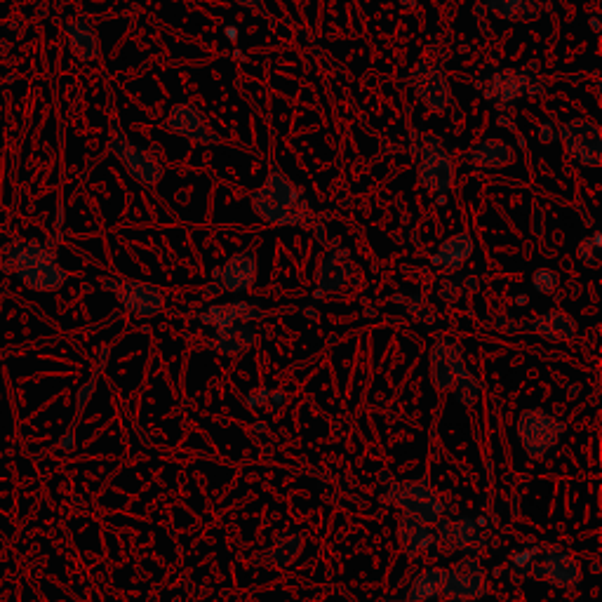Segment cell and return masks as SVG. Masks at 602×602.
<instances>
[{"label":"cell","mask_w":602,"mask_h":602,"mask_svg":"<svg viewBox=\"0 0 602 602\" xmlns=\"http://www.w3.org/2000/svg\"><path fill=\"white\" fill-rule=\"evenodd\" d=\"M0 271L22 280L33 292H57L69 280L55 247L43 240H12L0 250Z\"/></svg>","instance_id":"1"},{"label":"cell","mask_w":602,"mask_h":602,"mask_svg":"<svg viewBox=\"0 0 602 602\" xmlns=\"http://www.w3.org/2000/svg\"><path fill=\"white\" fill-rule=\"evenodd\" d=\"M252 210L273 226H309L316 222L301 191L283 170H271L266 182L252 193Z\"/></svg>","instance_id":"2"},{"label":"cell","mask_w":602,"mask_h":602,"mask_svg":"<svg viewBox=\"0 0 602 602\" xmlns=\"http://www.w3.org/2000/svg\"><path fill=\"white\" fill-rule=\"evenodd\" d=\"M417 175H419V184L424 186L426 191L440 193V196H445V193L452 191L454 177H457V167H454L452 153L447 151L443 139L438 135H431V132L424 135V142H421Z\"/></svg>","instance_id":"3"},{"label":"cell","mask_w":602,"mask_h":602,"mask_svg":"<svg viewBox=\"0 0 602 602\" xmlns=\"http://www.w3.org/2000/svg\"><path fill=\"white\" fill-rule=\"evenodd\" d=\"M109 151L116 156L123 167L127 170L135 182L142 186H158L160 179L165 175V167L160 160L153 156L151 151L142 149V146L132 144L118 123H111V139H109Z\"/></svg>","instance_id":"4"},{"label":"cell","mask_w":602,"mask_h":602,"mask_svg":"<svg viewBox=\"0 0 602 602\" xmlns=\"http://www.w3.org/2000/svg\"><path fill=\"white\" fill-rule=\"evenodd\" d=\"M102 287L109 290L118 304L135 318H153L165 309V294L160 287L142 280L102 278Z\"/></svg>","instance_id":"5"},{"label":"cell","mask_w":602,"mask_h":602,"mask_svg":"<svg viewBox=\"0 0 602 602\" xmlns=\"http://www.w3.org/2000/svg\"><path fill=\"white\" fill-rule=\"evenodd\" d=\"M563 149L572 160L584 167H600L602 163V132L593 120H570L558 130Z\"/></svg>","instance_id":"6"},{"label":"cell","mask_w":602,"mask_h":602,"mask_svg":"<svg viewBox=\"0 0 602 602\" xmlns=\"http://www.w3.org/2000/svg\"><path fill=\"white\" fill-rule=\"evenodd\" d=\"M163 130L172 132V135L189 139L193 144H203V146H214L222 144V137L212 130L207 118L203 116V111L193 104H175L167 113L163 120Z\"/></svg>","instance_id":"7"},{"label":"cell","mask_w":602,"mask_h":602,"mask_svg":"<svg viewBox=\"0 0 602 602\" xmlns=\"http://www.w3.org/2000/svg\"><path fill=\"white\" fill-rule=\"evenodd\" d=\"M257 280V254L254 250H238L233 257L226 259L224 266H219L212 273V285L207 287L210 294L219 292H247Z\"/></svg>","instance_id":"8"},{"label":"cell","mask_w":602,"mask_h":602,"mask_svg":"<svg viewBox=\"0 0 602 602\" xmlns=\"http://www.w3.org/2000/svg\"><path fill=\"white\" fill-rule=\"evenodd\" d=\"M412 85L421 104L433 113H445L452 104V90L447 71L438 64H419L412 73Z\"/></svg>","instance_id":"9"},{"label":"cell","mask_w":602,"mask_h":602,"mask_svg":"<svg viewBox=\"0 0 602 602\" xmlns=\"http://www.w3.org/2000/svg\"><path fill=\"white\" fill-rule=\"evenodd\" d=\"M518 433L525 450L530 452L532 457H541V454H546L558 443L560 433H563V424L544 410H530L523 412V417H520Z\"/></svg>","instance_id":"10"},{"label":"cell","mask_w":602,"mask_h":602,"mask_svg":"<svg viewBox=\"0 0 602 602\" xmlns=\"http://www.w3.org/2000/svg\"><path fill=\"white\" fill-rule=\"evenodd\" d=\"M541 90V80H537L527 69H508L494 73L485 88V97L497 104H511L515 99L534 95Z\"/></svg>","instance_id":"11"},{"label":"cell","mask_w":602,"mask_h":602,"mask_svg":"<svg viewBox=\"0 0 602 602\" xmlns=\"http://www.w3.org/2000/svg\"><path fill=\"white\" fill-rule=\"evenodd\" d=\"M391 501L403 506L407 515L421 520V523H433V520H438L440 511H443L436 494H433V490H428L424 483L393 485Z\"/></svg>","instance_id":"12"},{"label":"cell","mask_w":602,"mask_h":602,"mask_svg":"<svg viewBox=\"0 0 602 602\" xmlns=\"http://www.w3.org/2000/svg\"><path fill=\"white\" fill-rule=\"evenodd\" d=\"M485 593V570L478 565V560H464L447 572V581L443 588L445 598L454 602H466L480 598Z\"/></svg>","instance_id":"13"},{"label":"cell","mask_w":602,"mask_h":602,"mask_svg":"<svg viewBox=\"0 0 602 602\" xmlns=\"http://www.w3.org/2000/svg\"><path fill=\"white\" fill-rule=\"evenodd\" d=\"M466 370L464 356L454 341L440 339L431 351V377L438 391H447L454 386V379Z\"/></svg>","instance_id":"14"},{"label":"cell","mask_w":602,"mask_h":602,"mask_svg":"<svg viewBox=\"0 0 602 602\" xmlns=\"http://www.w3.org/2000/svg\"><path fill=\"white\" fill-rule=\"evenodd\" d=\"M264 318V309L250 301H229V304L210 306L205 313H200V320L214 330H226V327L250 325L254 320Z\"/></svg>","instance_id":"15"},{"label":"cell","mask_w":602,"mask_h":602,"mask_svg":"<svg viewBox=\"0 0 602 602\" xmlns=\"http://www.w3.org/2000/svg\"><path fill=\"white\" fill-rule=\"evenodd\" d=\"M66 38H69L71 55L83 64H92L99 59V36L88 17H76L66 24Z\"/></svg>","instance_id":"16"},{"label":"cell","mask_w":602,"mask_h":602,"mask_svg":"<svg viewBox=\"0 0 602 602\" xmlns=\"http://www.w3.org/2000/svg\"><path fill=\"white\" fill-rule=\"evenodd\" d=\"M518 160V153L504 139H485L476 149L466 153V163L478 170H501V167L513 165Z\"/></svg>","instance_id":"17"},{"label":"cell","mask_w":602,"mask_h":602,"mask_svg":"<svg viewBox=\"0 0 602 602\" xmlns=\"http://www.w3.org/2000/svg\"><path fill=\"white\" fill-rule=\"evenodd\" d=\"M351 259L349 254H346L344 250H330L323 257V262H320L318 266V276H316V283H318V294H334L339 292L341 287L346 285V280L351 278Z\"/></svg>","instance_id":"18"},{"label":"cell","mask_w":602,"mask_h":602,"mask_svg":"<svg viewBox=\"0 0 602 602\" xmlns=\"http://www.w3.org/2000/svg\"><path fill=\"white\" fill-rule=\"evenodd\" d=\"M473 250H476L473 238L466 231H461L438 247V252L431 257V264L445 271H459L471 259Z\"/></svg>","instance_id":"19"},{"label":"cell","mask_w":602,"mask_h":602,"mask_svg":"<svg viewBox=\"0 0 602 602\" xmlns=\"http://www.w3.org/2000/svg\"><path fill=\"white\" fill-rule=\"evenodd\" d=\"M534 577L548 579L553 586H577L581 577L579 565L574 563L570 555L565 553H551L546 555V560L534 567Z\"/></svg>","instance_id":"20"},{"label":"cell","mask_w":602,"mask_h":602,"mask_svg":"<svg viewBox=\"0 0 602 602\" xmlns=\"http://www.w3.org/2000/svg\"><path fill=\"white\" fill-rule=\"evenodd\" d=\"M400 544H403L405 553L410 555V558H417V555L431 551L433 546H436V534H433L431 527L426 523H421V520L412 518V515H403L400 518V530H398Z\"/></svg>","instance_id":"21"},{"label":"cell","mask_w":602,"mask_h":602,"mask_svg":"<svg viewBox=\"0 0 602 602\" xmlns=\"http://www.w3.org/2000/svg\"><path fill=\"white\" fill-rule=\"evenodd\" d=\"M530 330L548 341H570L577 337V320L565 311H548L532 320Z\"/></svg>","instance_id":"22"},{"label":"cell","mask_w":602,"mask_h":602,"mask_svg":"<svg viewBox=\"0 0 602 602\" xmlns=\"http://www.w3.org/2000/svg\"><path fill=\"white\" fill-rule=\"evenodd\" d=\"M487 10L508 22H534L544 15V5L539 0H485Z\"/></svg>","instance_id":"23"},{"label":"cell","mask_w":602,"mask_h":602,"mask_svg":"<svg viewBox=\"0 0 602 602\" xmlns=\"http://www.w3.org/2000/svg\"><path fill=\"white\" fill-rule=\"evenodd\" d=\"M476 523L468 518L461 520H445L440 525V544L445 546L447 553L452 551H466L476 541Z\"/></svg>","instance_id":"24"},{"label":"cell","mask_w":602,"mask_h":602,"mask_svg":"<svg viewBox=\"0 0 602 602\" xmlns=\"http://www.w3.org/2000/svg\"><path fill=\"white\" fill-rule=\"evenodd\" d=\"M254 330L250 325H238V327H226V330H217L214 334L212 346L219 353H224V356H238V353H243L250 349L254 344Z\"/></svg>","instance_id":"25"},{"label":"cell","mask_w":602,"mask_h":602,"mask_svg":"<svg viewBox=\"0 0 602 602\" xmlns=\"http://www.w3.org/2000/svg\"><path fill=\"white\" fill-rule=\"evenodd\" d=\"M447 581V572L440 570V567H431V570L421 572L417 581H414L410 588V595H407V600L410 602H426L431 598H436V595H443Z\"/></svg>","instance_id":"26"},{"label":"cell","mask_w":602,"mask_h":602,"mask_svg":"<svg viewBox=\"0 0 602 602\" xmlns=\"http://www.w3.org/2000/svg\"><path fill=\"white\" fill-rule=\"evenodd\" d=\"M454 396H457L459 403L464 405H473L480 398L478 379L468 370H464L457 379H454Z\"/></svg>","instance_id":"27"},{"label":"cell","mask_w":602,"mask_h":602,"mask_svg":"<svg viewBox=\"0 0 602 602\" xmlns=\"http://www.w3.org/2000/svg\"><path fill=\"white\" fill-rule=\"evenodd\" d=\"M532 285L539 294H553L555 290H558L560 278H558V273L551 271V269H539L532 276Z\"/></svg>","instance_id":"28"},{"label":"cell","mask_w":602,"mask_h":602,"mask_svg":"<svg viewBox=\"0 0 602 602\" xmlns=\"http://www.w3.org/2000/svg\"><path fill=\"white\" fill-rule=\"evenodd\" d=\"M598 245H600V233H595V238L593 240H584V243L579 245V257L581 259H586L588 264L593 262L595 259V252H598Z\"/></svg>","instance_id":"29"},{"label":"cell","mask_w":602,"mask_h":602,"mask_svg":"<svg viewBox=\"0 0 602 602\" xmlns=\"http://www.w3.org/2000/svg\"><path fill=\"white\" fill-rule=\"evenodd\" d=\"M539 553V548H532V551H520L513 558V565L518 567V570H532V558Z\"/></svg>","instance_id":"30"},{"label":"cell","mask_w":602,"mask_h":602,"mask_svg":"<svg viewBox=\"0 0 602 602\" xmlns=\"http://www.w3.org/2000/svg\"><path fill=\"white\" fill-rule=\"evenodd\" d=\"M555 137H558V130H555L551 123L539 127V142L541 144H553Z\"/></svg>","instance_id":"31"},{"label":"cell","mask_w":602,"mask_h":602,"mask_svg":"<svg viewBox=\"0 0 602 602\" xmlns=\"http://www.w3.org/2000/svg\"><path fill=\"white\" fill-rule=\"evenodd\" d=\"M238 5H243V8H252V10H257L259 5H262V0H236Z\"/></svg>","instance_id":"32"},{"label":"cell","mask_w":602,"mask_h":602,"mask_svg":"<svg viewBox=\"0 0 602 602\" xmlns=\"http://www.w3.org/2000/svg\"><path fill=\"white\" fill-rule=\"evenodd\" d=\"M271 400H273V405H280V403H285V396L283 393H273Z\"/></svg>","instance_id":"33"}]
</instances>
